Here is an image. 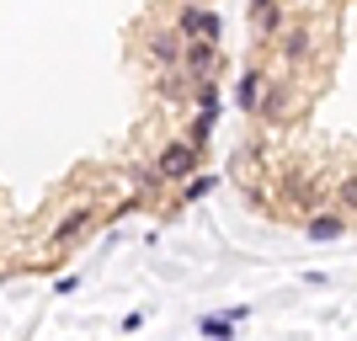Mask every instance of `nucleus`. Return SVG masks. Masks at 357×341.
<instances>
[{
	"instance_id": "nucleus-9",
	"label": "nucleus",
	"mask_w": 357,
	"mask_h": 341,
	"mask_svg": "<svg viewBox=\"0 0 357 341\" xmlns=\"http://www.w3.org/2000/svg\"><path fill=\"white\" fill-rule=\"evenodd\" d=\"M283 54H288V59H304V54H310V32L294 27V32L283 38Z\"/></svg>"
},
{
	"instance_id": "nucleus-2",
	"label": "nucleus",
	"mask_w": 357,
	"mask_h": 341,
	"mask_svg": "<svg viewBox=\"0 0 357 341\" xmlns=\"http://www.w3.org/2000/svg\"><path fill=\"white\" fill-rule=\"evenodd\" d=\"M176 32H181V38H219V11L187 6V11L176 16Z\"/></svg>"
},
{
	"instance_id": "nucleus-5",
	"label": "nucleus",
	"mask_w": 357,
	"mask_h": 341,
	"mask_svg": "<svg viewBox=\"0 0 357 341\" xmlns=\"http://www.w3.org/2000/svg\"><path fill=\"white\" fill-rule=\"evenodd\" d=\"M149 59H160V64H176L181 59V32H160V38H149Z\"/></svg>"
},
{
	"instance_id": "nucleus-8",
	"label": "nucleus",
	"mask_w": 357,
	"mask_h": 341,
	"mask_svg": "<svg viewBox=\"0 0 357 341\" xmlns=\"http://www.w3.org/2000/svg\"><path fill=\"white\" fill-rule=\"evenodd\" d=\"M86 224H91V208H75L70 219H64L59 229H54V240H59V245H64V240H75V235H80V229H86Z\"/></svg>"
},
{
	"instance_id": "nucleus-12",
	"label": "nucleus",
	"mask_w": 357,
	"mask_h": 341,
	"mask_svg": "<svg viewBox=\"0 0 357 341\" xmlns=\"http://www.w3.org/2000/svg\"><path fill=\"white\" fill-rule=\"evenodd\" d=\"M197 107H219V91H213V80H208V86H197Z\"/></svg>"
},
{
	"instance_id": "nucleus-7",
	"label": "nucleus",
	"mask_w": 357,
	"mask_h": 341,
	"mask_svg": "<svg viewBox=\"0 0 357 341\" xmlns=\"http://www.w3.org/2000/svg\"><path fill=\"white\" fill-rule=\"evenodd\" d=\"M347 235V219H310V240H342Z\"/></svg>"
},
{
	"instance_id": "nucleus-1",
	"label": "nucleus",
	"mask_w": 357,
	"mask_h": 341,
	"mask_svg": "<svg viewBox=\"0 0 357 341\" xmlns=\"http://www.w3.org/2000/svg\"><path fill=\"white\" fill-rule=\"evenodd\" d=\"M197 160H203V149H192L187 139H181V144H165V149H160L155 171H160L165 181H187V176L197 171Z\"/></svg>"
},
{
	"instance_id": "nucleus-10",
	"label": "nucleus",
	"mask_w": 357,
	"mask_h": 341,
	"mask_svg": "<svg viewBox=\"0 0 357 341\" xmlns=\"http://www.w3.org/2000/svg\"><path fill=\"white\" fill-rule=\"evenodd\" d=\"M203 336H213V341H229V336H235V320H208V315H203Z\"/></svg>"
},
{
	"instance_id": "nucleus-3",
	"label": "nucleus",
	"mask_w": 357,
	"mask_h": 341,
	"mask_svg": "<svg viewBox=\"0 0 357 341\" xmlns=\"http://www.w3.org/2000/svg\"><path fill=\"white\" fill-rule=\"evenodd\" d=\"M213 59H219V43H213V38H192V43L181 48V64H187L192 80H203V75L213 70Z\"/></svg>"
},
{
	"instance_id": "nucleus-11",
	"label": "nucleus",
	"mask_w": 357,
	"mask_h": 341,
	"mask_svg": "<svg viewBox=\"0 0 357 341\" xmlns=\"http://www.w3.org/2000/svg\"><path fill=\"white\" fill-rule=\"evenodd\" d=\"M213 192V176H192L187 181V197H208Z\"/></svg>"
},
{
	"instance_id": "nucleus-4",
	"label": "nucleus",
	"mask_w": 357,
	"mask_h": 341,
	"mask_svg": "<svg viewBox=\"0 0 357 341\" xmlns=\"http://www.w3.org/2000/svg\"><path fill=\"white\" fill-rule=\"evenodd\" d=\"M261 80H267L261 70H245V75H240V91H235V96H240L245 112H261Z\"/></svg>"
},
{
	"instance_id": "nucleus-6",
	"label": "nucleus",
	"mask_w": 357,
	"mask_h": 341,
	"mask_svg": "<svg viewBox=\"0 0 357 341\" xmlns=\"http://www.w3.org/2000/svg\"><path fill=\"white\" fill-rule=\"evenodd\" d=\"M213 123H219V107H203V112H197V123H192V134H187V144L203 149V144L213 139Z\"/></svg>"
}]
</instances>
